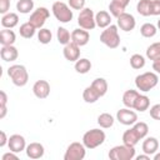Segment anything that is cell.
<instances>
[{
    "instance_id": "obj_1",
    "label": "cell",
    "mask_w": 160,
    "mask_h": 160,
    "mask_svg": "<svg viewBox=\"0 0 160 160\" xmlns=\"http://www.w3.org/2000/svg\"><path fill=\"white\" fill-rule=\"evenodd\" d=\"M159 82V76L156 72L146 71L135 78V86L138 90L142 92H148L151 89H154Z\"/></svg>"
},
{
    "instance_id": "obj_2",
    "label": "cell",
    "mask_w": 160,
    "mask_h": 160,
    "mask_svg": "<svg viewBox=\"0 0 160 160\" xmlns=\"http://www.w3.org/2000/svg\"><path fill=\"white\" fill-rule=\"evenodd\" d=\"M8 76L11 79L12 84L16 85V86H25L29 81V74H28V70L24 65H20V64H15V65H11L9 69H8Z\"/></svg>"
},
{
    "instance_id": "obj_3",
    "label": "cell",
    "mask_w": 160,
    "mask_h": 160,
    "mask_svg": "<svg viewBox=\"0 0 160 160\" xmlns=\"http://www.w3.org/2000/svg\"><path fill=\"white\" fill-rule=\"evenodd\" d=\"M106 139V135L102 130L100 129H91L88 130L84 135H82V144L85 145L86 149H95L98 146H100L101 144H104Z\"/></svg>"
},
{
    "instance_id": "obj_4",
    "label": "cell",
    "mask_w": 160,
    "mask_h": 160,
    "mask_svg": "<svg viewBox=\"0 0 160 160\" xmlns=\"http://www.w3.org/2000/svg\"><path fill=\"white\" fill-rule=\"evenodd\" d=\"M100 41L110 49H116L120 45V36H119V31H118V25L111 24L108 28H105L102 30V32L100 34Z\"/></svg>"
},
{
    "instance_id": "obj_5",
    "label": "cell",
    "mask_w": 160,
    "mask_h": 160,
    "mask_svg": "<svg viewBox=\"0 0 160 160\" xmlns=\"http://www.w3.org/2000/svg\"><path fill=\"white\" fill-rule=\"evenodd\" d=\"M135 158V146L129 145H116L110 149L109 159L111 160H131Z\"/></svg>"
},
{
    "instance_id": "obj_6",
    "label": "cell",
    "mask_w": 160,
    "mask_h": 160,
    "mask_svg": "<svg viewBox=\"0 0 160 160\" xmlns=\"http://www.w3.org/2000/svg\"><path fill=\"white\" fill-rule=\"evenodd\" d=\"M51 10H52V14L56 18V20L62 24H66L72 20L74 14H72L71 8L62 1H55L51 6Z\"/></svg>"
},
{
    "instance_id": "obj_7",
    "label": "cell",
    "mask_w": 160,
    "mask_h": 160,
    "mask_svg": "<svg viewBox=\"0 0 160 160\" xmlns=\"http://www.w3.org/2000/svg\"><path fill=\"white\" fill-rule=\"evenodd\" d=\"M86 155V148L82 142L74 141L71 142L65 154H64V160H82Z\"/></svg>"
},
{
    "instance_id": "obj_8",
    "label": "cell",
    "mask_w": 160,
    "mask_h": 160,
    "mask_svg": "<svg viewBox=\"0 0 160 160\" xmlns=\"http://www.w3.org/2000/svg\"><path fill=\"white\" fill-rule=\"evenodd\" d=\"M78 24L84 30H92L96 26L94 11L90 8H84L82 10H80V14L78 16Z\"/></svg>"
},
{
    "instance_id": "obj_9",
    "label": "cell",
    "mask_w": 160,
    "mask_h": 160,
    "mask_svg": "<svg viewBox=\"0 0 160 160\" xmlns=\"http://www.w3.org/2000/svg\"><path fill=\"white\" fill-rule=\"evenodd\" d=\"M50 16V11L44 8V6H40L36 10H34L30 15V19H29V22L32 24L36 29H41L45 24V21L49 19Z\"/></svg>"
},
{
    "instance_id": "obj_10",
    "label": "cell",
    "mask_w": 160,
    "mask_h": 160,
    "mask_svg": "<svg viewBox=\"0 0 160 160\" xmlns=\"http://www.w3.org/2000/svg\"><path fill=\"white\" fill-rule=\"evenodd\" d=\"M116 120L122 125H134L138 121V114L129 108H124L116 112Z\"/></svg>"
},
{
    "instance_id": "obj_11",
    "label": "cell",
    "mask_w": 160,
    "mask_h": 160,
    "mask_svg": "<svg viewBox=\"0 0 160 160\" xmlns=\"http://www.w3.org/2000/svg\"><path fill=\"white\" fill-rule=\"evenodd\" d=\"M136 25V21H135V18L129 14V12H122L119 18H118V26L125 31V32H129L131 30H134Z\"/></svg>"
},
{
    "instance_id": "obj_12",
    "label": "cell",
    "mask_w": 160,
    "mask_h": 160,
    "mask_svg": "<svg viewBox=\"0 0 160 160\" xmlns=\"http://www.w3.org/2000/svg\"><path fill=\"white\" fill-rule=\"evenodd\" d=\"M8 146L11 151L19 154L21 152L22 150L26 149V141H25V138L20 134H14L9 138V142H8Z\"/></svg>"
},
{
    "instance_id": "obj_13",
    "label": "cell",
    "mask_w": 160,
    "mask_h": 160,
    "mask_svg": "<svg viewBox=\"0 0 160 160\" xmlns=\"http://www.w3.org/2000/svg\"><path fill=\"white\" fill-rule=\"evenodd\" d=\"M32 92L38 99H46L50 94V84L46 80H38L32 85Z\"/></svg>"
},
{
    "instance_id": "obj_14",
    "label": "cell",
    "mask_w": 160,
    "mask_h": 160,
    "mask_svg": "<svg viewBox=\"0 0 160 160\" xmlns=\"http://www.w3.org/2000/svg\"><path fill=\"white\" fill-rule=\"evenodd\" d=\"M62 54H64V58L68 60V61H76L80 59V46L76 45L75 42L70 41L69 44H66L64 46V50H62Z\"/></svg>"
},
{
    "instance_id": "obj_15",
    "label": "cell",
    "mask_w": 160,
    "mask_h": 160,
    "mask_svg": "<svg viewBox=\"0 0 160 160\" xmlns=\"http://www.w3.org/2000/svg\"><path fill=\"white\" fill-rule=\"evenodd\" d=\"M141 139H142L141 135H140L139 131L134 128V125H132L130 129H128V130L122 134V144L129 145V146H135V145L139 142V140H141Z\"/></svg>"
},
{
    "instance_id": "obj_16",
    "label": "cell",
    "mask_w": 160,
    "mask_h": 160,
    "mask_svg": "<svg viewBox=\"0 0 160 160\" xmlns=\"http://www.w3.org/2000/svg\"><path fill=\"white\" fill-rule=\"evenodd\" d=\"M130 0H111L109 4V11L114 18H119L122 12H125L126 6L129 5Z\"/></svg>"
},
{
    "instance_id": "obj_17",
    "label": "cell",
    "mask_w": 160,
    "mask_h": 160,
    "mask_svg": "<svg viewBox=\"0 0 160 160\" xmlns=\"http://www.w3.org/2000/svg\"><path fill=\"white\" fill-rule=\"evenodd\" d=\"M90 40V35H89V31L88 30H84V29H75L72 32H71V41L75 42L76 45L79 46H84L89 42Z\"/></svg>"
},
{
    "instance_id": "obj_18",
    "label": "cell",
    "mask_w": 160,
    "mask_h": 160,
    "mask_svg": "<svg viewBox=\"0 0 160 160\" xmlns=\"http://www.w3.org/2000/svg\"><path fill=\"white\" fill-rule=\"evenodd\" d=\"M25 151H26L28 158L35 160V159H40V158L44 156L45 149L40 142H30L29 145H26Z\"/></svg>"
},
{
    "instance_id": "obj_19",
    "label": "cell",
    "mask_w": 160,
    "mask_h": 160,
    "mask_svg": "<svg viewBox=\"0 0 160 160\" xmlns=\"http://www.w3.org/2000/svg\"><path fill=\"white\" fill-rule=\"evenodd\" d=\"M0 56L4 61H15L19 56V51L14 45H2L0 50Z\"/></svg>"
},
{
    "instance_id": "obj_20",
    "label": "cell",
    "mask_w": 160,
    "mask_h": 160,
    "mask_svg": "<svg viewBox=\"0 0 160 160\" xmlns=\"http://www.w3.org/2000/svg\"><path fill=\"white\" fill-rule=\"evenodd\" d=\"M142 151L148 155H154L159 149V141L154 136H149L142 141Z\"/></svg>"
},
{
    "instance_id": "obj_21",
    "label": "cell",
    "mask_w": 160,
    "mask_h": 160,
    "mask_svg": "<svg viewBox=\"0 0 160 160\" xmlns=\"http://www.w3.org/2000/svg\"><path fill=\"white\" fill-rule=\"evenodd\" d=\"M95 22H96V26H99L101 29H105L109 25H111V16L108 11L100 10L99 12L95 14Z\"/></svg>"
},
{
    "instance_id": "obj_22",
    "label": "cell",
    "mask_w": 160,
    "mask_h": 160,
    "mask_svg": "<svg viewBox=\"0 0 160 160\" xmlns=\"http://www.w3.org/2000/svg\"><path fill=\"white\" fill-rule=\"evenodd\" d=\"M19 24V16L16 12H6L1 18V25L5 29H12Z\"/></svg>"
},
{
    "instance_id": "obj_23",
    "label": "cell",
    "mask_w": 160,
    "mask_h": 160,
    "mask_svg": "<svg viewBox=\"0 0 160 160\" xmlns=\"http://www.w3.org/2000/svg\"><path fill=\"white\" fill-rule=\"evenodd\" d=\"M139 96V92L136 90H126L122 95V104L125 105V108H129V109H132L134 108V104H135V100L136 98Z\"/></svg>"
},
{
    "instance_id": "obj_24",
    "label": "cell",
    "mask_w": 160,
    "mask_h": 160,
    "mask_svg": "<svg viewBox=\"0 0 160 160\" xmlns=\"http://www.w3.org/2000/svg\"><path fill=\"white\" fill-rule=\"evenodd\" d=\"M16 40V35L12 30L10 29H2L0 31V42L2 45H12Z\"/></svg>"
},
{
    "instance_id": "obj_25",
    "label": "cell",
    "mask_w": 160,
    "mask_h": 160,
    "mask_svg": "<svg viewBox=\"0 0 160 160\" xmlns=\"http://www.w3.org/2000/svg\"><path fill=\"white\" fill-rule=\"evenodd\" d=\"M149 106H150V99L146 95L139 94V96L135 100V104H134V108L132 109H135L136 111L144 112V111H146L149 109Z\"/></svg>"
},
{
    "instance_id": "obj_26",
    "label": "cell",
    "mask_w": 160,
    "mask_h": 160,
    "mask_svg": "<svg viewBox=\"0 0 160 160\" xmlns=\"http://www.w3.org/2000/svg\"><path fill=\"white\" fill-rule=\"evenodd\" d=\"M91 86L95 89V91L101 96H104L106 92H108V81L104 79V78H96L92 82H91Z\"/></svg>"
},
{
    "instance_id": "obj_27",
    "label": "cell",
    "mask_w": 160,
    "mask_h": 160,
    "mask_svg": "<svg viewBox=\"0 0 160 160\" xmlns=\"http://www.w3.org/2000/svg\"><path fill=\"white\" fill-rule=\"evenodd\" d=\"M35 31H36V28L32 24H30L29 21L21 24L20 25V29H19V32H20V35L24 39H31L35 35Z\"/></svg>"
},
{
    "instance_id": "obj_28",
    "label": "cell",
    "mask_w": 160,
    "mask_h": 160,
    "mask_svg": "<svg viewBox=\"0 0 160 160\" xmlns=\"http://www.w3.org/2000/svg\"><path fill=\"white\" fill-rule=\"evenodd\" d=\"M99 98H100V95L95 91V89H94L91 85L88 86V88H85V90H84V92H82V99H84L85 102L92 104V102L98 101Z\"/></svg>"
},
{
    "instance_id": "obj_29",
    "label": "cell",
    "mask_w": 160,
    "mask_h": 160,
    "mask_svg": "<svg viewBox=\"0 0 160 160\" xmlns=\"http://www.w3.org/2000/svg\"><path fill=\"white\" fill-rule=\"evenodd\" d=\"M114 118H112V115L111 114H109V112H102V114H100L99 116H98V124L100 125V128H102V129H109V128H111L112 125H114Z\"/></svg>"
},
{
    "instance_id": "obj_30",
    "label": "cell",
    "mask_w": 160,
    "mask_h": 160,
    "mask_svg": "<svg viewBox=\"0 0 160 160\" xmlns=\"http://www.w3.org/2000/svg\"><path fill=\"white\" fill-rule=\"evenodd\" d=\"M74 68H75V71L76 72H79V74H86L91 69V62H90L89 59L82 58V59H79V60L75 61V66Z\"/></svg>"
},
{
    "instance_id": "obj_31",
    "label": "cell",
    "mask_w": 160,
    "mask_h": 160,
    "mask_svg": "<svg viewBox=\"0 0 160 160\" xmlns=\"http://www.w3.org/2000/svg\"><path fill=\"white\" fill-rule=\"evenodd\" d=\"M146 58L149 60H159L160 59V41L159 42H154L150 46H148L146 49Z\"/></svg>"
},
{
    "instance_id": "obj_32",
    "label": "cell",
    "mask_w": 160,
    "mask_h": 160,
    "mask_svg": "<svg viewBox=\"0 0 160 160\" xmlns=\"http://www.w3.org/2000/svg\"><path fill=\"white\" fill-rule=\"evenodd\" d=\"M56 38H58V41L61 44V45H66L71 41V34L68 31V29L62 28V26H59L58 30H56Z\"/></svg>"
},
{
    "instance_id": "obj_33",
    "label": "cell",
    "mask_w": 160,
    "mask_h": 160,
    "mask_svg": "<svg viewBox=\"0 0 160 160\" xmlns=\"http://www.w3.org/2000/svg\"><path fill=\"white\" fill-rule=\"evenodd\" d=\"M158 32V28L151 22H145L140 28V34L144 38H154Z\"/></svg>"
},
{
    "instance_id": "obj_34",
    "label": "cell",
    "mask_w": 160,
    "mask_h": 160,
    "mask_svg": "<svg viewBox=\"0 0 160 160\" xmlns=\"http://www.w3.org/2000/svg\"><path fill=\"white\" fill-rule=\"evenodd\" d=\"M34 9V0H19L16 2V10L21 14H29Z\"/></svg>"
},
{
    "instance_id": "obj_35",
    "label": "cell",
    "mask_w": 160,
    "mask_h": 160,
    "mask_svg": "<svg viewBox=\"0 0 160 160\" xmlns=\"http://www.w3.org/2000/svg\"><path fill=\"white\" fill-rule=\"evenodd\" d=\"M145 58L140 54H134L130 56V66L135 70H139V69H142L145 66Z\"/></svg>"
},
{
    "instance_id": "obj_36",
    "label": "cell",
    "mask_w": 160,
    "mask_h": 160,
    "mask_svg": "<svg viewBox=\"0 0 160 160\" xmlns=\"http://www.w3.org/2000/svg\"><path fill=\"white\" fill-rule=\"evenodd\" d=\"M51 39H52V34H51V31H50L49 29L41 28V29L38 31V40H39L40 44L46 45V44H49V42L51 41Z\"/></svg>"
},
{
    "instance_id": "obj_37",
    "label": "cell",
    "mask_w": 160,
    "mask_h": 160,
    "mask_svg": "<svg viewBox=\"0 0 160 160\" xmlns=\"http://www.w3.org/2000/svg\"><path fill=\"white\" fill-rule=\"evenodd\" d=\"M150 1L151 0H140L136 4V11L142 16H150Z\"/></svg>"
},
{
    "instance_id": "obj_38",
    "label": "cell",
    "mask_w": 160,
    "mask_h": 160,
    "mask_svg": "<svg viewBox=\"0 0 160 160\" xmlns=\"http://www.w3.org/2000/svg\"><path fill=\"white\" fill-rule=\"evenodd\" d=\"M150 15H154V16L160 15V0L150 1Z\"/></svg>"
},
{
    "instance_id": "obj_39",
    "label": "cell",
    "mask_w": 160,
    "mask_h": 160,
    "mask_svg": "<svg viewBox=\"0 0 160 160\" xmlns=\"http://www.w3.org/2000/svg\"><path fill=\"white\" fill-rule=\"evenodd\" d=\"M69 6L74 10H82L85 8V0H69Z\"/></svg>"
},
{
    "instance_id": "obj_40",
    "label": "cell",
    "mask_w": 160,
    "mask_h": 160,
    "mask_svg": "<svg viewBox=\"0 0 160 160\" xmlns=\"http://www.w3.org/2000/svg\"><path fill=\"white\" fill-rule=\"evenodd\" d=\"M150 116L154 120H160V104H155L150 108Z\"/></svg>"
},
{
    "instance_id": "obj_41",
    "label": "cell",
    "mask_w": 160,
    "mask_h": 160,
    "mask_svg": "<svg viewBox=\"0 0 160 160\" xmlns=\"http://www.w3.org/2000/svg\"><path fill=\"white\" fill-rule=\"evenodd\" d=\"M10 9V0H0V12L4 15L9 12Z\"/></svg>"
},
{
    "instance_id": "obj_42",
    "label": "cell",
    "mask_w": 160,
    "mask_h": 160,
    "mask_svg": "<svg viewBox=\"0 0 160 160\" xmlns=\"http://www.w3.org/2000/svg\"><path fill=\"white\" fill-rule=\"evenodd\" d=\"M2 160H18L19 158H18V155H16V152H14V151H9V152H5L4 155H2V158H1Z\"/></svg>"
},
{
    "instance_id": "obj_43",
    "label": "cell",
    "mask_w": 160,
    "mask_h": 160,
    "mask_svg": "<svg viewBox=\"0 0 160 160\" xmlns=\"http://www.w3.org/2000/svg\"><path fill=\"white\" fill-rule=\"evenodd\" d=\"M8 142H9V138L6 136L5 131H0V146L4 148Z\"/></svg>"
},
{
    "instance_id": "obj_44",
    "label": "cell",
    "mask_w": 160,
    "mask_h": 160,
    "mask_svg": "<svg viewBox=\"0 0 160 160\" xmlns=\"http://www.w3.org/2000/svg\"><path fill=\"white\" fill-rule=\"evenodd\" d=\"M6 102H8V95L4 90L0 91V106H6Z\"/></svg>"
},
{
    "instance_id": "obj_45",
    "label": "cell",
    "mask_w": 160,
    "mask_h": 160,
    "mask_svg": "<svg viewBox=\"0 0 160 160\" xmlns=\"http://www.w3.org/2000/svg\"><path fill=\"white\" fill-rule=\"evenodd\" d=\"M152 70H154L156 74H160V59L152 61Z\"/></svg>"
},
{
    "instance_id": "obj_46",
    "label": "cell",
    "mask_w": 160,
    "mask_h": 160,
    "mask_svg": "<svg viewBox=\"0 0 160 160\" xmlns=\"http://www.w3.org/2000/svg\"><path fill=\"white\" fill-rule=\"evenodd\" d=\"M136 160H150V155H148V154L144 152V155H139V156H136Z\"/></svg>"
},
{
    "instance_id": "obj_47",
    "label": "cell",
    "mask_w": 160,
    "mask_h": 160,
    "mask_svg": "<svg viewBox=\"0 0 160 160\" xmlns=\"http://www.w3.org/2000/svg\"><path fill=\"white\" fill-rule=\"evenodd\" d=\"M154 160H160V152H155L154 154Z\"/></svg>"
},
{
    "instance_id": "obj_48",
    "label": "cell",
    "mask_w": 160,
    "mask_h": 160,
    "mask_svg": "<svg viewBox=\"0 0 160 160\" xmlns=\"http://www.w3.org/2000/svg\"><path fill=\"white\" fill-rule=\"evenodd\" d=\"M156 28H158V29H159V30H160V19H159V20H158V25H156Z\"/></svg>"
}]
</instances>
